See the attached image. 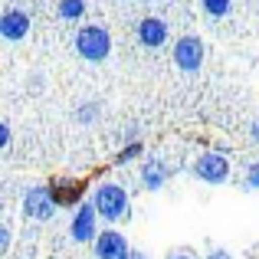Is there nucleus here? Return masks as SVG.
Returning <instances> with one entry per match:
<instances>
[{
	"mask_svg": "<svg viewBox=\"0 0 259 259\" xmlns=\"http://www.w3.org/2000/svg\"><path fill=\"white\" fill-rule=\"evenodd\" d=\"M92 203L105 223H118L132 217V197L121 184H99L92 190Z\"/></svg>",
	"mask_w": 259,
	"mask_h": 259,
	"instance_id": "nucleus-1",
	"label": "nucleus"
},
{
	"mask_svg": "<svg viewBox=\"0 0 259 259\" xmlns=\"http://www.w3.org/2000/svg\"><path fill=\"white\" fill-rule=\"evenodd\" d=\"M72 46H76L79 59H85V63H105L112 56V33L105 26H82L72 39Z\"/></svg>",
	"mask_w": 259,
	"mask_h": 259,
	"instance_id": "nucleus-2",
	"label": "nucleus"
},
{
	"mask_svg": "<svg viewBox=\"0 0 259 259\" xmlns=\"http://www.w3.org/2000/svg\"><path fill=\"white\" fill-rule=\"evenodd\" d=\"M190 174L197 177V181L210 184V187H217V184H227L230 181V158L223 151H203L200 158L190 164Z\"/></svg>",
	"mask_w": 259,
	"mask_h": 259,
	"instance_id": "nucleus-3",
	"label": "nucleus"
},
{
	"mask_svg": "<svg viewBox=\"0 0 259 259\" xmlns=\"http://www.w3.org/2000/svg\"><path fill=\"white\" fill-rule=\"evenodd\" d=\"M56 200H53L50 187H30L23 194V220H33V223H46L53 220L56 213Z\"/></svg>",
	"mask_w": 259,
	"mask_h": 259,
	"instance_id": "nucleus-4",
	"label": "nucleus"
},
{
	"mask_svg": "<svg viewBox=\"0 0 259 259\" xmlns=\"http://www.w3.org/2000/svg\"><path fill=\"white\" fill-rule=\"evenodd\" d=\"M99 210H95L92 200H85L79 210H72V220H69V236L76 243H95L99 236Z\"/></svg>",
	"mask_w": 259,
	"mask_h": 259,
	"instance_id": "nucleus-5",
	"label": "nucleus"
},
{
	"mask_svg": "<svg viewBox=\"0 0 259 259\" xmlns=\"http://www.w3.org/2000/svg\"><path fill=\"white\" fill-rule=\"evenodd\" d=\"M203 56H207V46H203L200 36H181L174 43V63L181 72H197L203 66Z\"/></svg>",
	"mask_w": 259,
	"mask_h": 259,
	"instance_id": "nucleus-6",
	"label": "nucleus"
},
{
	"mask_svg": "<svg viewBox=\"0 0 259 259\" xmlns=\"http://www.w3.org/2000/svg\"><path fill=\"white\" fill-rule=\"evenodd\" d=\"M46 187H50L56 207H72V210H79V207L85 203V200H82V197H85V181H72V177H53Z\"/></svg>",
	"mask_w": 259,
	"mask_h": 259,
	"instance_id": "nucleus-7",
	"label": "nucleus"
},
{
	"mask_svg": "<svg viewBox=\"0 0 259 259\" xmlns=\"http://www.w3.org/2000/svg\"><path fill=\"white\" fill-rule=\"evenodd\" d=\"M30 13L20 10V7H7L4 13H0V36L7 39V43H20V39L30 36Z\"/></svg>",
	"mask_w": 259,
	"mask_h": 259,
	"instance_id": "nucleus-8",
	"label": "nucleus"
},
{
	"mask_svg": "<svg viewBox=\"0 0 259 259\" xmlns=\"http://www.w3.org/2000/svg\"><path fill=\"white\" fill-rule=\"evenodd\" d=\"M135 36H138V43L145 46V50H161L171 33H167V23L161 17H145L135 26Z\"/></svg>",
	"mask_w": 259,
	"mask_h": 259,
	"instance_id": "nucleus-9",
	"label": "nucleus"
},
{
	"mask_svg": "<svg viewBox=\"0 0 259 259\" xmlns=\"http://www.w3.org/2000/svg\"><path fill=\"white\" fill-rule=\"evenodd\" d=\"M95 256L99 259H128L132 256V246H128V240L118 230H102L95 236Z\"/></svg>",
	"mask_w": 259,
	"mask_h": 259,
	"instance_id": "nucleus-10",
	"label": "nucleus"
},
{
	"mask_svg": "<svg viewBox=\"0 0 259 259\" xmlns=\"http://www.w3.org/2000/svg\"><path fill=\"white\" fill-rule=\"evenodd\" d=\"M138 181H141V187H145V190H154V194H158V190L171 181V167H167L164 161L151 158V161H145V164L138 167Z\"/></svg>",
	"mask_w": 259,
	"mask_h": 259,
	"instance_id": "nucleus-11",
	"label": "nucleus"
},
{
	"mask_svg": "<svg viewBox=\"0 0 259 259\" xmlns=\"http://www.w3.org/2000/svg\"><path fill=\"white\" fill-rule=\"evenodd\" d=\"M56 13H59V20H66V23H79V20L85 17V0H59Z\"/></svg>",
	"mask_w": 259,
	"mask_h": 259,
	"instance_id": "nucleus-12",
	"label": "nucleus"
},
{
	"mask_svg": "<svg viewBox=\"0 0 259 259\" xmlns=\"http://www.w3.org/2000/svg\"><path fill=\"white\" fill-rule=\"evenodd\" d=\"M102 115V105L99 102H82V105H76V112H72V118H76V125H95Z\"/></svg>",
	"mask_w": 259,
	"mask_h": 259,
	"instance_id": "nucleus-13",
	"label": "nucleus"
},
{
	"mask_svg": "<svg viewBox=\"0 0 259 259\" xmlns=\"http://www.w3.org/2000/svg\"><path fill=\"white\" fill-rule=\"evenodd\" d=\"M141 151H145V145L141 141H125V148H121L118 154H115V164H132V161H138L141 158Z\"/></svg>",
	"mask_w": 259,
	"mask_h": 259,
	"instance_id": "nucleus-14",
	"label": "nucleus"
},
{
	"mask_svg": "<svg viewBox=\"0 0 259 259\" xmlns=\"http://www.w3.org/2000/svg\"><path fill=\"white\" fill-rule=\"evenodd\" d=\"M200 7H203V13H207V17L223 20L230 10H233V0H200Z\"/></svg>",
	"mask_w": 259,
	"mask_h": 259,
	"instance_id": "nucleus-15",
	"label": "nucleus"
},
{
	"mask_svg": "<svg viewBox=\"0 0 259 259\" xmlns=\"http://www.w3.org/2000/svg\"><path fill=\"white\" fill-rule=\"evenodd\" d=\"M243 184H246L249 190H259V161H253V164L246 167V177H243Z\"/></svg>",
	"mask_w": 259,
	"mask_h": 259,
	"instance_id": "nucleus-16",
	"label": "nucleus"
},
{
	"mask_svg": "<svg viewBox=\"0 0 259 259\" xmlns=\"http://www.w3.org/2000/svg\"><path fill=\"white\" fill-rule=\"evenodd\" d=\"M10 243H13L10 223H0V253H7V249H10Z\"/></svg>",
	"mask_w": 259,
	"mask_h": 259,
	"instance_id": "nucleus-17",
	"label": "nucleus"
},
{
	"mask_svg": "<svg viewBox=\"0 0 259 259\" xmlns=\"http://www.w3.org/2000/svg\"><path fill=\"white\" fill-rule=\"evenodd\" d=\"M10 138H13V132H10V121H0V151H7L10 148Z\"/></svg>",
	"mask_w": 259,
	"mask_h": 259,
	"instance_id": "nucleus-18",
	"label": "nucleus"
},
{
	"mask_svg": "<svg viewBox=\"0 0 259 259\" xmlns=\"http://www.w3.org/2000/svg\"><path fill=\"white\" fill-rule=\"evenodd\" d=\"M203 259H236L230 249H223V246H213V249H207V256Z\"/></svg>",
	"mask_w": 259,
	"mask_h": 259,
	"instance_id": "nucleus-19",
	"label": "nucleus"
},
{
	"mask_svg": "<svg viewBox=\"0 0 259 259\" xmlns=\"http://www.w3.org/2000/svg\"><path fill=\"white\" fill-rule=\"evenodd\" d=\"M30 92H33V95L43 92V76H30Z\"/></svg>",
	"mask_w": 259,
	"mask_h": 259,
	"instance_id": "nucleus-20",
	"label": "nucleus"
},
{
	"mask_svg": "<svg viewBox=\"0 0 259 259\" xmlns=\"http://www.w3.org/2000/svg\"><path fill=\"white\" fill-rule=\"evenodd\" d=\"M167 259H197V256L190 253V249H174V253L167 256Z\"/></svg>",
	"mask_w": 259,
	"mask_h": 259,
	"instance_id": "nucleus-21",
	"label": "nucleus"
},
{
	"mask_svg": "<svg viewBox=\"0 0 259 259\" xmlns=\"http://www.w3.org/2000/svg\"><path fill=\"white\" fill-rule=\"evenodd\" d=\"M249 138H253L256 145H259V115L253 118V125H249Z\"/></svg>",
	"mask_w": 259,
	"mask_h": 259,
	"instance_id": "nucleus-22",
	"label": "nucleus"
},
{
	"mask_svg": "<svg viewBox=\"0 0 259 259\" xmlns=\"http://www.w3.org/2000/svg\"><path fill=\"white\" fill-rule=\"evenodd\" d=\"M128 259H148V256L141 253V249H132V256H128Z\"/></svg>",
	"mask_w": 259,
	"mask_h": 259,
	"instance_id": "nucleus-23",
	"label": "nucleus"
}]
</instances>
